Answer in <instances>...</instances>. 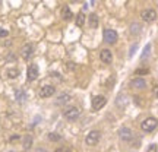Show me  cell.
<instances>
[{
    "mask_svg": "<svg viewBox=\"0 0 158 152\" xmlns=\"http://www.w3.org/2000/svg\"><path fill=\"white\" fill-rule=\"evenodd\" d=\"M157 126H158V120H157V118L148 117V118H145V120L142 121L141 129L143 130V132H152V130L155 129Z\"/></svg>",
    "mask_w": 158,
    "mask_h": 152,
    "instance_id": "1",
    "label": "cell"
},
{
    "mask_svg": "<svg viewBox=\"0 0 158 152\" xmlns=\"http://www.w3.org/2000/svg\"><path fill=\"white\" fill-rule=\"evenodd\" d=\"M100 136H101V133H100L98 130H91L89 133L86 135V138H85V143H86L88 146H94V145L98 143Z\"/></svg>",
    "mask_w": 158,
    "mask_h": 152,
    "instance_id": "2",
    "label": "cell"
},
{
    "mask_svg": "<svg viewBox=\"0 0 158 152\" xmlns=\"http://www.w3.org/2000/svg\"><path fill=\"white\" fill-rule=\"evenodd\" d=\"M63 116L68 118V120H70V121H75L81 116V110L78 107H69L63 111Z\"/></svg>",
    "mask_w": 158,
    "mask_h": 152,
    "instance_id": "3",
    "label": "cell"
},
{
    "mask_svg": "<svg viewBox=\"0 0 158 152\" xmlns=\"http://www.w3.org/2000/svg\"><path fill=\"white\" fill-rule=\"evenodd\" d=\"M102 37H104V41H106L107 44H114V43L117 41V38H118L117 32H116L114 29H104Z\"/></svg>",
    "mask_w": 158,
    "mask_h": 152,
    "instance_id": "4",
    "label": "cell"
},
{
    "mask_svg": "<svg viewBox=\"0 0 158 152\" xmlns=\"http://www.w3.org/2000/svg\"><path fill=\"white\" fill-rule=\"evenodd\" d=\"M141 18L145 22H154L157 19V12L154 10V9H145L141 13Z\"/></svg>",
    "mask_w": 158,
    "mask_h": 152,
    "instance_id": "5",
    "label": "cell"
},
{
    "mask_svg": "<svg viewBox=\"0 0 158 152\" xmlns=\"http://www.w3.org/2000/svg\"><path fill=\"white\" fill-rule=\"evenodd\" d=\"M56 92V88L53 85H44L41 89H40V97L41 98H48V97H53Z\"/></svg>",
    "mask_w": 158,
    "mask_h": 152,
    "instance_id": "6",
    "label": "cell"
},
{
    "mask_svg": "<svg viewBox=\"0 0 158 152\" xmlns=\"http://www.w3.org/2000/svg\"><path fill=\"white\" fill-rule=\"evenodd\" d=\"M106 102H107V100H106V97H102V95H97L92 98V108L94 110H101L104 105H106Z\"/></svg>",
    "mask_w": 158,
    "mask_h": 152,
    "instance_id": "7",
    "label": "cell"
},
{
    "mask_svg": "<svg viewBox=\"0 0 158 152\" xmlns=\"http://www.w3.org/2000/svg\"><path fill=\"white\" fill-rule=\"evenodd\" d=\"M118 136H120V139L124 142H129L132 141V138H133V133H132V130L129 127H122V129L118 130Z\"/></svg>",
    "mask_w": 158,
    "mask_h": 152,
    "instance_id": "8",
    "label": "cell"
},
{
    "mask_svg": "<svg viewBox=\"0 0 158 152\" xmlns=\"http://www.w3.org/2000/svg\"><path fill=\"white\" fill-rule=\"evenodd\" d=\"M37 78H38V68H37V64H31L28 68V72H27V80L32 82Z\"/></svg>",
    "mask_w": 158,
    "mask_h": 152,
    "instance_id": "9",
    "label": "cell"
},
{
    "mask_svg": "<svg viewBox=\"0 0 158 152\" xmlns=\"http://www.w3.org/2000/svg\"><path fill=\"white\" fill-rule=\"evenodd\" d=\"M100 59H101L102 63L110 64V63L113 62V53L110 50H107V48H104V50H101V53H100Z\"/></svg>",
    "mask_w": 158,
    "mask_h": 152,
    "instance_id": "10",
    "label": "cell"
},
{
    "mask_svg": "<svg viewBox=\"0 0 158 152\" xmlns=\"http://www.w3.org/2000/svg\"><path fill=\"white\" fill-rule=\"evenodd\" d=\"M32 51H34L32 44H25L22 47V50H21V56H22V59H25V60H29V57L32 56Z\"/></svg>",
    "mask_w": 158,
    "mask_h": 152,
    "instance_id": "11",
    "label": "cell"
},
{
    "mask_svg": "<svg viewBox=\"0 0 158 152\" xmlns=\"http://www.w3.org/2000/svg\"><path fill=\"white\" fill-rule=\"evenodd\" d=\"M130 86L135 88V89H143V88H147V82L142 78H136L130 82Z\"/></svg>",
    "mask_w": 158,
    "mask_h": 152,
    "instance_id": "12",
    "label": "cell"
},
{
    "mask_svg": "<svg viewBox=\"0 0 158 152\" xmlns=\"http://www.w3.org/2000/svg\"><path fill=\"white\" fill-rule=\"evenodd\" d=\"M62 18L64 19V21H70L72 18H73V13H72V10L69 9L68 6H64L62 9Z\"/></svg>",
    "mask_w": 158,
    "mask_h": 152,
    "instance_id": "13",
    "label": "cell"
},
{
    "mask_svg": "<svg viewBox=\"0 0 158 152\" xmlns=\"http://www.w3.org/2000/svg\"><path fill=\"white\" fill-rule=\"evenodd\" d=\"M68 101H70V95H69V94H62V95L56 100V104L57 105H63V104H66Z\"/></svg>",
    "mask_w": 158,
    "mask_h": 152,
    "instance_id": "14",
    "label": "cell"
},
{
    "mask_svg": "<svg viewBox=\"0 0 158 152\" xmlns=\"http://www.w3.org/2000/svg\"><path fill=\"white\" fill-rule=\"evenodd\" d=\"M141 29H142V27L139 25V23H132L130 25V34L132 35H138V34H141Z\"/></svg>",
    "mask_w": 158,
    "mask_h": 152,
    "instance_id": "15",
    "label": "cell"
},
{
    "mask_svg": "<svg viewBox=\"0 0 158 152\" xmlns=\"http://www.w3.org/2000/svg\"><path fill=\"white\" fill-rule=\"evenodd\" d=\"M89 27L92 29L98 27V16H97L95 13H91L89 15Z\"/></svg>",
    "mask_w": 158,
    "mask_h": 152,
    "instance_id": "16",
    "label": "cell"
},
{
    "mask_svg": "<svg viewBox=\"0 0 158 152\" xmlns=\"http://www.w3.org/2000/svg\"><path fill=\"white\" fill-rule=\"evenodd\" d=\"M31 146H32V136L25 135V138H23V149H29Z\"/></svg>",
    "mask_w": 158,
    "mask_h": 152,
    "instance_id": "17",
    "label": "cell"
},
{
    "mask_svg": "<svg viewBox=\"0 0 158 152\" xmlns=\"http://www.w3.org/2000/svg\"><path fill=\"white\" fill-rule=\"evenodd\" d=\"M15 97H16V100L19 102H23L27 100V94H25V91H22V89H18L16 92H15Z\"/></svg>",
    "mask_w": 158,
    "mask_h": 152,
    "instance_id": "18",
    "label": "cell"
},
{
    "mask_svg": "<svg viewBox=\"0 0 158 152\" xmlns=\"http://www.w3.org/2000/svg\"><path fill=\"white\" fill-rule=\"evenodd\" d=\"M6 76L9 79H15L19 76V70L18 69H7V72H6Z\"/></svg>",
    "mask_w": 158,
    "mask_h": 152,
    "instance_id": "19",
    "label": "cell"
},
{
    "mask_svg": "<svg viewBox=\"0 0 158 152\" xmlns=\"http://www.w3.org/2000/svg\"><path fill=\"white\" fill-rule=\"evenodd\" d=\"M149 54H151V44H147L145 45V48H143V53H142V60H147L148 57H149Z\"/></svg>",
    "mask_w": 158,
    "mask_h": 152,
    "instance_id": "20",
    "label": "cell"
},
{
    "mask_svg": "<svg viewBox=\"0 0 158 152\" xmlns=\"http://www.w3.org/2000/svg\"><path fill=\"white\" fill-rule=\"evenodd\" d=\"M84 23H85V15L81 12L78 16H76V27H82Z\"/></svg>",
    "mask_w": 158,
    "mask_h": 152,
    "instance_id": "21",
    "label": "cell"
},
{
    "mask_svg": "<svg viewBox=\"0 0 158 152\" xmlns=\"http://www.w3.org/2000/svg\"><path fill=\"white\" fill-rule=\"evenodd\" d=\"M48 139H50L51 142H57V141H60L62 138H60V135H57V133H50V135H48Z\"/></svg>",
    "mask_w": 158,
    "mask_h": 152,
    "instance_id": "22",
    "label": "cell"
},
{
    "mask_svg": "<svg viewBox=\"0 0 158 152\" xmlns=\"http://www.w3.org/2000/svg\"><path fill=\"white\" fill-rule=\"evenodd\" d=\"M147 73H149L148 69H138V70L135 72V75H147Z\"/></svg>",
    "mask_w": 158,
    "mask_h": 152,
    "instance_id": "23",
    "label": "cell"
},
{
    "mask_svg": "<svg viewBox=\"0 0 158 152\" xmlns=\"http://www.w3.org/2000/svg\"><path fill=\"white\" fill-rule=\"evenodd\" d=\"M7 35H9V31H7V29L0 28V38H5V37H7Z\"/></svg>",
    "mask_w": 158,
    "mask_h": 152,
    "instance_id": "24",
    "label": "cell"
},
{
    "mask_svg": "<svg viewBox=\"0 0 158 152\" xmlns=\"http://www.w3.org/2000/svg\"><path fill=\"white\" fill-rule=\"evenodd\" d=\"M157 145H154V143H151L149 146H148V149H147V152H157Z\"/></svg>",
    "mask_w": 158,
    "mask_h": 152,
    "instance_id": "25",
    "label": "cell"
},
{
    "mask_svg": "<svg viewBox=\"0 0 158 152\" xmlns=\"http://www.w3.org/2000/svg\"><path fill=\"white\" fill-rule=\"evenodd\" d=\"M66 69H69V70H75V69H76V66H75V63L69 62V63H66Z\"/></svg>",
    "mask_w": 158,
    "mask_h": 152,
    "instance_id": "26",
    "label": "cell"
},
{
    "mask_svg": "<svg viewBox=\"0 0 158 152\" xmlns=\"http://www.w3.org/2000/svg\"><path fill=\"white\" fill-rule=\"evenodd\" d=\"M136 47H138V45H133V47H132V48H130V53H129V56L130 57H132V56H133V54H135V50H136Z\"/></svg>",
    "mask_w": 158,
    "mask_h": 152,
    "instance_id": "27",
    "label": "cell"
},
{
    "mask_svg": "<svg viewBox=\"0 0 158 152\" xmlns=\"http://www.w3.org/2000/svg\"><path fill=\"white\" fill-rule=\"evenodd\" d=\"M56 152H70V151L68 148H59V149H56Z\"/></svg>",
    "mask_w": 158,
    "mask_h": 152,
    "instance_id": "28",
    "label": "cell"
},
{
    "mask_svg": "<svg viewBox=\"0 0 158 152\" xmlns=\"http://www.w3.org/2000/svg\"><path fill=\"white\" fill-rule=\"evenodd\" d=\"M18 139H19V135H13V136L10 138V141H12V142H13V141H18Z\"/></svg>",
    "mask_w": 158,
    "mask_h": 152,
    "instance_id": "29",
    "label": "cell"
},
{
    "mask_svg": "<svg viewBox=\"0 0 158 152\" xmlns=\"http://www.w3.org/2000/svg\"><path fill=\"white\" fill-rule=\"evenodd\" d=\"M154 95H155V97H158V85H157V86H155V88H154Z\"/></svg>",
    "mask_w": 158,
    "mask_h": 152,
    "instance_id": "30",
    "label": "cell"
},
{
    "mask_svg": "<svg viewBox=\"0 0 158 152\" xmlns=\"http://www.w3.org/2000/svg\"><path fill=\"white\" fill-rule=\"evenodd\" d=\"M35 152H47V151H45L44 148H38V149H37V151H35Z\"/></svg>",
    "mask_w": 158,
    "mask_h": 152,
    "instance_id": "31",
    "label": "cell"
},
{
    "mask_svg": "<svg viewBox=\"0 0 158 152\" xmlns=\"http://www.w3.org/2000/svg\"><path fill=\"white\" fill-rule=\"evenodd\" d=\"M73 3H79V2H82V0H72Z\"/></svg>",
    "mask_w": 158,
    "mask_h": 152,
    "instance_id": "32",
    "label": "cell"
},
{
    "mask_svg": "<svg viewBox=\"0 0 158 152\" xmlns=\"http://www.w3.org/2000/svg\"><path fill=\"white\" fill-rule=\"evenodd\" d=\"M95 3V0H91V5H94Z\"/></svg>",
    "mask_w": 158,
    "mask_h": 152,
    "instance_id": "33",
    "label": "cell"
},
{
    "mask_svg": "<svg viewBox=\"0 0 158 152\" xmlns=\"http://www.w3.org/2000/svg\"><path fill=\"white\" fill-rule=\"evenodd\" d=\"M10 152H13V151H10Z\"/></svg>",
    "mask_w": 158,
    "mask_h": 152,
    "instance_id": "34",
    "label": "cell"
}]
</instances>
